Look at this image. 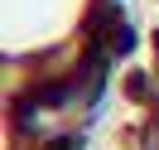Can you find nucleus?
Masks as SVG:
<instances>
[{"label":"nucleus","instance_id":"1","mask_svg":"<svg viewBox=\"0 0 159 150\" xmlns=\"http://www.w3.org/2000/svg\"><path fill=\"white\" fill-rule=\"evenodd\" d=\"M48 150H72V140H53V145Z\"/></svg>","mask_w":159,"mask_h":150}]
</instances>
